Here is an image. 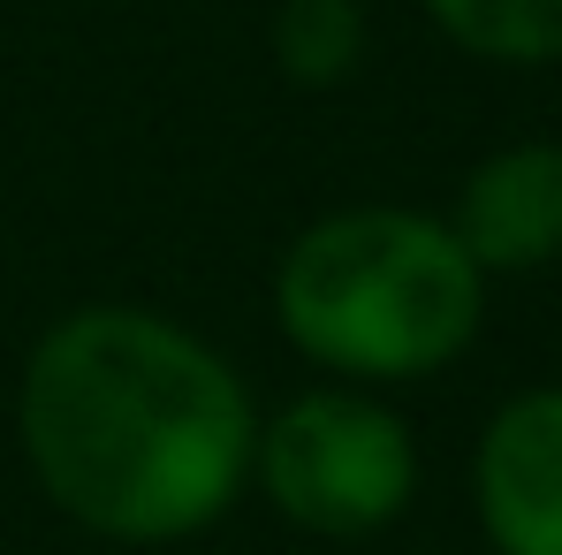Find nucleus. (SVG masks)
<instances>
[{
    "label": "nucleus",
    "mask_w": 562,
    "mask_h": 555,
    "mask_svg": "<svg viewBox=\"0 0 562 555\" xmlns=\"http://www.w3.org/2000/svg\"><path fill=\"white\" fill-rule=\"evenodd\" d=\"M15 434L61 518L122 548H176L244 502L259 403L183 320L77 304L23 358Z\"/></svg>",
    "instance_id": "obj_1"
},
{
    "label": "nucleus",
    "mask_w": 562,
    "mask_h": 555,
    "mask_svg": "<svg viewBox=\"0 0 562 555\" xmlns=\"http://www.w3.org/2000/svg\"><path fill=\"white\" fill-rule=\"evenodd\" d=\"M274 320L304 366L350 388L434 380L479 343L486 275L418 206H342L289 236L274 267Z\"/></svg>",
    "instance_id": "obj_2"
},
{
    "label": "nucleus",
    "mask_w": 562,
    "mask_h": 555,
    "mask_svg": "<svg viewBox=\"0 0 562 555\" xmlns=\"http://www.w3.org/2000/svg\"><path fill=\"white\" fill-rule=\"evenodd\" d=\"M251 479L296 533L319 541H366L387 533L418 495V442L395 403L373 388L327 380L289 396L274 419H259Z\"/></svg>",
    "instance_id": "obj_3"
},
{
    "label": "nucleus",
    "mask_w": 562,
    "mask_h": 555,
    "mask_svg": "<svg viewBox=\"0 0 562 555\" xmlns=\"http://www.w3.org/2000/svg\"><path fill=\"white\" fill-rule=\"evenodd\" d=\"M471 510L494 555H562V380L494 403L471 449Z\"/></svg>",
    "instance_id": "obj_4"
},
{
    "label": "nucleus",
    "mask_w": 562,
    "mask_h": 555,
    "mask_svg": "<svg viewBox=\"0 0 562 555\" xmlns=\"http://www.w3.org/2000/svg\"><path fill=\"white\" fill-rule=\"evenodd\" d=\"M449 236L471 252V267L494 275H540L562 259V145L525 137L502 145L457 184V206L441 213Z\"/></svg>",
    "instance_id": "obj_5"
},
{
    "label": "nucleus",
    "mask_w": 562,
    "mask_h": 555,
    "mask_svg": "<svg viewBox=\"0 0 562 555\" xmlns=\"http://www.w3.org/2000/svg\"><path fill=\"white\" fill-rule=\"evenodd\" d=\"M426 23L494 69H555L562 62V0H418Z\"/></svg>",
    "instance_id": "obj_6"
},
{
    "label": "nucleus",
    "mask_w": 562,
    "mask_h": 555,
    "mask_svg": "<svg viewBox=\"0 0 562 555\" xmlns=\"http://www.w3.org/2000/svg\"><path fill=\"white\" fill-rule=\"evenodd\" d=\"M373 46L366 0H281L274 8V62L296 92H335L358 77Z\"/></svg>",
    "instance_id": "obj_7"
}]
</instances>
